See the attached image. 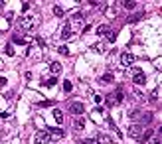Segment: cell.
Returning a JSON list of instances; mask_svg holds the SVG:
<instances>
[{
  "mask_svg": "<svg viewBox=\"0 0 162 144\" xmlns=\"http://www.w3.org/2000/svg\"><path fill=\"white\" fill-rule=\"evenodd\" d=\"M121 101H123V91H121V87L117 89V91L109 93V95L105 97V105H107V107H117Z\"/></svg>",
  "mask_w": 162,
  "mask_h": 144,
  "instance_id": "obj_1",
  "label": "cell"
},
{
  "mask_svg": "<svg viewBox=\"0 0 162 144\" xmlns=\"http://www.w3.org/2000/svg\"><path fill=\"white\" fill-rule=\"evenodd\" d=\"M73 26V30H83L85 28V16L81 14V12H75L71 18V24H69V28Z\"/></svg>",
  "mask_w": 162,
  "mask_h": 144,
  "instance_id": "obj_2",
  "label": "cell"
},
{
  "mask_svg": "<svg viewBox=\"0 0 162 144\" xmlns=\"http://www.w3.org/2000/svg\"><path fill=\"white\" fill-rule=\"evenodd\" d=\"M18 28H22V30H32V28H36V20L24 16V18L18 20Z\"/></svg>",
  "mask_w": 162,
  "mask_h": 144,
  "instance_id": "obj_3",
  "label": "cell"
},
{
  "mask_svg": "<svg viewBox=\"0 0 162 144\" xmlns=\"http://www.w3.org/2000/svg\"><path fill=\"white\" fill-rule=\"evenodd\" d=\"M48 142H50L48 130H40V132H36V136H34V144H48Z\"/></svg>",
  "mask_w": 162,
  "mask_h": 144,
  "instance_id": "obj_4",
  "label": "cell"
},
{
  "mask_svg": "<svg viewBox=\"0 0 162 144\" xmlns=\"http://www.w3.org/2000/svg\"><path fill=\"white\" fill-rule=\"evenodd\" d=\"M48 134H50V140H59V138H63V136H65V132H63L62 128H50Z\"/></svg>",
  "mask_w": 162,
  "mask_h": 144,
  "instance_id": "obj_5",
  "label": "cell"
},
{
  "mask_svg": "<svg viewBox=\"0 0 162 144\" xmlns=\"http://www.w3.org/2000/svg\"><path fill=\"white\" fill-rule=\"evenodd\" d=\"M69 110H71V115H83L85 113V107H83V103H71Z\"/></svg>",
  "mask_w": 162,
  "mask_h": 144,
  "instance_id": "obj_6",
  "label": "cell"
},
{
  "mask_svg": "<svg viewBox=\"0 0 162 144\" xmlns=\"http://www.w3.org/2000/svg\"><path fill=\"white\" fill-rule=\"evenodd\" d=\"M133 83H134V85H144V83H146L144 73H142V71H134V73H133Z\"/></svg>",
  "mask_w": 162,
  "mask_h": 144,
  "instance_id": "obj_7",
  "label": "cell"
},
{
  "mask_svg": "<svg viewBox=\"0 0 162 144\" xmlns=\"http://www.w3.org/2000/svg\"><path fill=\"white\" fill-rule=\"evenodd\" d=\"M133 61H134V55L130 51H124L123 55H121V63H123V65H127V67H129V65H133Z\"/></svg>",
  "mask_w": 162,
  "mask_h": 144,
  "instance_id": "obj_8",
  "label": "cell"
},
{
  "mask_svg": "<svg viewBox=\"0 0 162 144\" xmlns=\"http://www.w3.org/2000/svg\"><path fill=\"white\" fill-rule=\"evenodd\" d=\"M129 134H130V138H136L138 140V136L142 134V130H140V125H133L129 128Z\"/></svg>",
  "mask_w": 162,
  "mask_h": 144,
  "instance_id": "obj_9",
  "label": "cell"
},
{
  "mask_svg": "<svg viewBox=\"0 0 162 144\" xmlns=\"http://www.w3.org/2000/svg\"><path fill=\"white\" fill-rule=\"evenodd\" d=\"M71 126H73V130H75V132H81V130L85 128V120L83 119H75L71 122Z\"/></svg>",
  "mask_w": 162,
  "mask_h": 144,
  "instance_id": "obj_10",
  "label": "cell"
},
{
  "mask_svg": "<svg viewBox=\"0 0 162 144\" xmlns=\"http://www.w3.org/2000/svg\"><path fill=\"white\" fill-rule=\"evenodd\" d=\"M148 138H152V128H148L146 132H142V134L138 136V144H144Z\"/></svg>",
  "mask_w": 162,
  "mask_h": 144,
  "instance_id": "obj_11",
  "label": "cell"
},
{
  "mask_svg": "<svg viewBox=\"0 0 162 144\" xmlns=\"http://www.w3.org/2000/svg\"><path fill=\"white\" fill-rule=\"evenodd\" d=\"M95 142L97 144H113V140H111V136H107V134H99L95 138Z\"/></svg>",
  "mask_w": 162,
  "mask_h": 144,
  "instance_id": "obj_12",
  "label": "cell"
},
{
  "mask_svg": "<svg viewBox=\"0 0 162 144\" xmlns=\"http://www.w3.org/2000/svg\"><path fill=\"white\" fill-rule=\"evenodd\" d=\"M50 69H52V73H53V75H59L63 67H62V63H59V61H53L52 65H50Z\"/></svg>",
  "mask_w": 162,
  "mask_h": 144,
  "instance_id": "obj_13",
  "label": "cell"
},
{
  "mask_svg": "<svg viewBox=\"0 0 162 144\" xmlns=\"http://www.w3.org/2000/svg\"><path fill=\"white\" fill-rule=\"evenodd\" d=\"M71 34H73V30L69 28V26H63V30H62V40H69V38H71Z\"/></svg>",
  "mask_w": 162,
  "mask_h": 144,
  "instance_id": "obj_14",
  "label": "cell"
},
{
  "mask_svg": "<svg viewBox=\"0 0 162 144\" xmlns=\"http://www.w3.org/2000/svg\"><path fill=\"white\" fill-rule=\"evenodd\" d=\"M91 49H93V51H99V53H105V43H93V46H91Z\"/></svg>",
  "mask_w": 162,
  "mask_h": 144,
  "instance_id": "obj_15",
  "label": "cell"
},
{
  "mask_svg": "<svg viewBox=\"0 0 162 144\" xmlns=\"http://www.w3.org/2000/svg\"><path fill=\"white\" fill-rule=\"evenodd\" d=\"M63 14H65V12H63V8L62 6H53V16H57V18H63Z\"/></svg>",
  "mask_w": 162,
  "mask_h": 144,
  "instance_id": "obj_16",
  "label": "cell"
},
{
  "mask_svg": "<svg viewBox=\"0 0 162 144\" xmlns=\"http://www.w3.org/2000/svg\"><path fill=\"white\" fill-rule=\"evenodd\" d=\"M53 119H56V122H57V125H59V122H62V120H63V113H62V110H59V109H56V110H53Z\"/></svg>",
  "mask_w": 162,
  "mask_h": 144,
  "instance_id": "obj_17",
  "label": "cell"
},
{
  "mask_svg": "<svg viewBox=\"0 0 162 144\" xmlns=\"http://www.w3.org/2000/svg\"><path fill=\"white\" fill-rule=\"evenodd\" d=\"M107 32H109V26H107V24H101L99 28H97V34H99V36H105Z\"/></svg>",
  "mask_w": 162,
  "mask_h": 144,
  "instance_id": "obj_18",
  "label": "cell"
},
{
  "mask_svg": "<svg viewBox=\"0 0 162 144\" xmlns=\"http://www.w3.org/2000/svg\"><path fill=\"white\" fill-rule=\"evenodd\" d=\"M99 81L101 83H111V81H113V75H111V73H105V75L99 77Z\"/></svg>",
  "mask_w": 162,
  "mask_h": 144,
  "instance_id": "obj_19",
  "label": "cell"
},
{
  "mask_svg": "<svg viewBox=\"0 0 162 144\" xmlns=\"http://www.w3.org/2000/svg\"><path fill=\"white\" fill-rule=\"evenodd\" d=\"M105 36H107V40H109V42H111V43H113V42H115V40H117V32H111V30H109V32H107V34H105Z\"/></svg>",
  "mask_w": 162,
  "mask_h": 144,
  "instance_id": "obj_20",
  "label": "cell"
},
{
  "mask_svg": "<svg viewBox=\"0 0 162 144\" xmlns=\"http://www.w3.org/2000/svg\"><path fill=\"white\" fill-rule=\"evenodd\" d=\"M150 120H152V113H146V115L142 116V120H140V122H142V125H148Z\"/></svg>",
  "mask_w": 162,
  "mask_h": 144,
  "instance_id": "obj_21",
  "label": "cell"
},
{
  "mask_svg": "<svg viewBox=\"0 0 162 144\" xmlns=\"http://www.w3.org/2000/svg\"><path fill=\"white\" fill-rule=\"evenodd\" d=\"M73 89V85H71V81H63V91L65 93H69Z\"/></svg>",
  "mask_w": 162,
  "mask_h": 144,
  "instance_id": "obj_22",
  "label": "cell"
},
{
  "mask_svg": "<svg viewBox=\"0 0 162 144\" xmlns=\"http://www.w3.org/2000/svg\"><path fill=\"white\" fill-rule=\"evenodd\" d=\"M57 51L62 53V55H69V49H67L65 46H59V48H57Z\"/></svg>",
  "mask_w": 162,
  "mask_h": 144,
  "instance_id": "obj_23",
  "label": "cell"
},
{
  "mask_svg": "<svg viewBox=\"0 0 162 144\" xmlns=\"http://www.w3.org/2000/svg\"><path fill=\"white\" fill-rule=\"evenodd\" d=\"M124 8H127V10H134V8H136V2H124Z\"/></svg>",
  "mask_w": 162,
  "mask_h": 144,
  "instance_id": "obj_24",
  "label": "cell"
},
{
  "mask_svg": "<svg viewBox=\"0 0 162 144\" xmlns=\"http://www.w3.org/2000/svg\"><path fill=\"white\" fill-rule=\"evenodd\" d=\"M56 83H57V77H50L48 81H46V85H48V87H53Z\"/></svg>",
  "mask_w": 162,
  "mask_h": 144,
  "instance_id": "obj_25",
  "label": "cell"
},
{
  "mask_svg": "<svg viewBox=\"0 0 162 144\" xmlns=\"http://www.w3.org/2000/svg\"><path fill=\"white\" fill-rule=\"evenodd\" d=\"M4 51L8 53L10 57H12V55H14V48H12V46H10V43H8V46H6V49H4Z\"/></svg>",
  "mask_w": 162,
  "mask_h": 144,
  "instance_id": "obj_26",
  "label": "cell"
},
{
  "mask_svg": "<svg viewBox=\"0 0 162 144\" xmlns=\"http://www.w3.org/2000/svg\"><path fill=\"white\" fill-rule=\"evenodd\" d=\"M14 42L18 43V46H26V42H24L22 38H20V36H14Z\"/></svg>",
  "mask_w": 162,
  "mask_h": 144,
  "instance_id": "obj_27",
  "label": "cell"
},
{
  "mask_svg": "<svg viewBox=\"0 0 162 144\" xmlns=\"http://www.w3.org/2000/svg\"><path fill=\"white\" fill-rule=\"evenodd\" d=\"M140 18H142V14H134V16L129 18V22H136V20H140Z\"/></svg>",
  "mask_w": 162,
  "mask_h": 144,
  "instance_id": "obj_28",
  "label": "cell"
},
{
  "mask_svg": "<svg viewBox=\"0 0 162 144\" xmlns=\"http://www.w3.org/2000/svg\"><path fill=\"white\" fill-rule=\"evenodd\" d=\"M138 113H140V109H130V113H129V115H130V116H133V119H134V116H136Z\"/></svg>",
  "mask_w": 162,
  "mask_h": 144,
  "instance_id": "obj_29",
  "label": "cell"
},
{
  "mask_svg": "<svg viewBox=\"0 0 162 144\" xmlns=\"http://www.w3.org/2000/svg\"><path fill=\"white\" fill-rule=\"evenodd\" d=\"M30 10V2H24V4H22V12H28Z\"/></svg>",
  "mask_w": 162,
  "mask_h": 144,
  "instance_id": "obj_30",
  "label": "cell"
},
{
  "mask_svg": "<svg viewBox=\"0 0 162 144\" xmlns=\"http://www.w3.org/2000/svg\"><path fill=\"white\" fill-rule=\"evenodd\" d=\"M156 99H158V93H156V91H154V93H152V95H150V101H156Z\"/></svg>",
  "mask_w": 162,
  "mask_h": 144,
  "instance_id": "obj_31",
  "label": "cell"
},
{
  "mask_svg": "<svg viewBox=\"0 0 162 144\" xmlns=\"http://www.w3.org/2000/svg\"><path fill=\"white\" fill-rule=\"evenodd\" d=\"M36 43H38L40 48H44V40H42V38H38V40H36Z\"/></svg>",
  "mask_w": 162,
  "mask_h": 144,
  "instance_id": "obj_32",
  "label": "cell"
},
{
  "mask_svg": "<svg viewBox=\"0 0 162 144\" xmlns=\"http://www.w3.org/2000/svg\"><path fill=\"white\" fill-rule=\"evenodd\" d=\"M6 85V77H0V87H4Z\"/></svg>",
  "mask_w": 162,
  "mask_h": 144,
  "instance_id": "obj_33",
  "label": "cell"
},
{
  "mask_svg": "<svg viewBox=\"0 0 162 144\" xmlns=\"http://www.w3.org/2000/svg\"><path fill=\"white\" fill-rule=\"evenodd\" d=\"M81 144H97V142H95V140H83Z\"/></svg>",
  "mask_w": 162,
  "mask_h": 144,
  "instance_id": "obj_34",
  "label": "cell"
},
{
  "mask_svg": "<svg viewBox=\"0 0 162 144\" xmlns=\"http://www.w3.org/2000/svg\"><path fill=\"white\" fill-rule=\"evenodd\" d=\"M150 144H160V138H154V140H152V142H150Z\"/></svg>",
  "mask_w": 162,
  "mask_h": 144,
  "instance_id": "obj_35",
  "label": "cell"
}]
</instances>
